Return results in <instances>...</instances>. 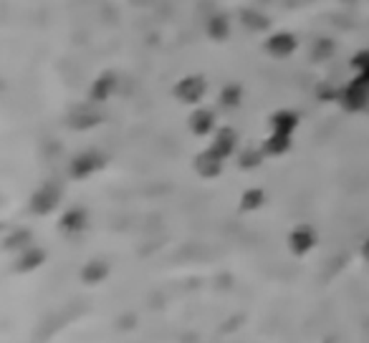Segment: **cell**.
Masks as SVG:
<instances>
[{
  "instance_id": "20",
  "label": "cell",
  "mask_w": 369,
  "mask_h": 343,
  "mask_svg": "<svg viewBox=\"0 0 369 343\" xmlns=\"http://www.w3.org/2000/svg\"><path fill=\"white\" fill-rule=\"evenodd\" d=\"M220 101H223V106H238V101H240V88H238V86L223 88Z\"/></svg>"
},
{
  "instance_id": "18",
  "label": "cell",
  "mask_w": 369,
  "mask_h": 343,
  "mask_svg": "<svg viewBox=\"0 0 369 343\" xmlns=\"http://www.w3.org/2000/svg\"><path fill=\"white\" fill-rule=\"evenodd\" d=\"M41 263H44V253H41V250H26V255L21 257L18 268H21V271H33V268Z\"/></svg>"
},
{
  "instance_id": "10",
  "label": "cell",
  "mask_w": 369,
  "mask_h": 343,
  "mask_svg": "<svg viewBox=\"0 0 369 343\" xmlns=\"http://www.w3.org/2000/svg\"><path fill=\"white\" fill-rule=\"evenodd\" d=\"M99 121H102V114L89 109V106L76 109L74 114H71V126H74V129H89V126L99 124Z\"/></svg>"
},
{
  "instance_id": "5",
  "label": "cell",
  "mask_w": 369,
  "mask_h": 343,
  "mask_svg": "<svg viewBox=\"0 0 369 343\" xmlns=\"http://www.w3.org/2000/svg\"><path fill=\"white\" fill-rule=\"evenodd\" d=\"M266 51L276 59H286L296 51V38L291 33H276L266 41Z\"/></svg>"
},
{
  "instance_id": "13",
  "label": "cell",
  "mask_w": 369,
  "mask_h": 343,
  "mask_svg": "<svg viewBox=\"0 0 369 343\" xmlns=\"http://www.w3.org/2000/svg\"><path fill=\"white\" fill-rule=\"evenodd\" d=\"M288 146H291V137H288V134L274 132L266 141H263V152L266 154H283V152H288Z\"/></svg>"
},
{
  "instance_id": "21",
  "label": "cell",
  "mask_w": 369,
  "mask_h": 343,
  "mask_svg": "<svg viewBox=\"0 0 369 343\" xmlns=\"http://www.w3.org/2000/svg\"><path fill=\"white\" fill-rule=\"evenodd\" d=\"M352 66L357 68V73H362V76H367L369 79V51L357 53L354 61H352Z\"/></svg>"
},
{
  "instance_id": "3",
  "label": "cell",
  "mask_w": 369,
  "mask_h": 343,
  "mask_svg": "<svg viewBox=\"0 0 369 343\" xmlns=\"http://www.w3.org/2000/svg\"><path fill=\"white\" fill-rule=\"evenodd\" d=\"M102 164H104V157L99 152H84L71 161V177H74V179L89 177L91 172L102 169Z\"/></svg>"
},
{
  "instance_id": "16",
  "label": "cell",
  "mask_w": 369,
  "mask_h": 343,
  "mask_svg": "<svg viewBox=\"0 0 369 343\" xmlns=\"http://www.w3.org/2000/svg\"><path fill=\"white\" fill-rule=\"evenodd\" d=\"M106 275V265L99 263V260H94V263H89L86 268L82 271V277L86 280V283H99L102 277Z\"/></svg>"
},
{
  "instance_id": "15",
  "label": "cell",
  "mask_w": 369,
  "mask_h": 343,
  "mask_svg": "<svg viewBox=\"0 0 369 343\" xmlns=\"http://www.w3.org/2000/svg\"><path fill=\"white\" fill-rule=\"evenodd\" d=\"M263 190H248L243 195V199H240V210L251 212V210H258L261 205H263Z\"/></svg>"
},
{
  "instance_id": "9",
  "label": "cell",
  "mask_w": 369,
  "mask_h": 343,
  "mask_svg": "<svg viewBox=\"0 0 369 343\" xmlns=\"http://www.w3.org/2000/svg\"><path fill=\"white\" fill-rule=\"evenodd\" d=\"M213 124H215V117H213V111H207V109H198L190 117V129H192V134H198V137L213 132Z\"/></svg>"
},
{
  "instance_id": "1",
  "label": "cell",
  "mask_w": 369,
  "mask_h": 343,
  "mask_svg": "<svg viewBox=\"0 0 369 343\" xmlns=\"http://www.w3.org/2000/svg\"><path fill=\"white\" fill-rule=\"evenodd\" d=\"M339 101L344 104V109L349 111H357L367 106L369 101V79L362 76V73H357V79L349 84L344 91H339Z\"/></svg>"
},
{
  "instance_id": "2",
  "label": "cell",
  "mask_w": 369,
  "mask_h": 343,
  "mask_svg": "<svg viewBox=\"0 0 369 343\" xmlns=\"http://www.w3.org/2000/svg\"><path fill=\"white\" fill-rule=\"evenodd\" d=\"M205 79H200V76H187V79H182L175 86V96H178L180 101L184 104H198L202 96H205Z\"/></svg>"
},
{
  "instance_id": "17",
  "label": "cell",
  "mask_w": 369,
  "mask_h": 343,
  "mask_svg": "<svg viewBox=\"0 0 369 343\" xmlns=\"http://www.w3.org/2000/svg\"><path fill=\"white\" fill-rule=\"evenodd\" d=\"M207 33H210V38H215V41H223V38L228 36V21H225L223 15L213 18L210 26H207Z\"/></svg>"
},
{
  "instance_id": "22",
  "label": "cell",
  "mask_w": 369,
  "mask_h": 343,
  "mask_svg": "<svg viewBox=\"0 0 369 343\" xmlns=\"http://www.w3.org/2000/svg\"><path fill=\"white\" fill-rule=\"evenodd\" d=\"M362 255H364V257H367V260H369V240L364 242V248H362Z\"/></svg>"
},
{
  "instance_id": "14",
  "label": "cell",
  "mask_w": 369,
  "mask_h": 343,
  "mask_svg": "<svg viewBox=\"0 0 369 343\" xmlns=\"http://www.w3.org/2000/svg\"><path fill=\"white\" fill-rule=\"evenodd\" d=\"M111 88H114V76H111V73H104L102 79H96L94 88H91V99H94V101H104V99L111 94Z\"/></svg>"
},
{
  "instance_id": "11",
  "label": "cell",
  "mask_w": 369,
  "mask_h": 343,
  "mask_svg": "<svg viewBox=\"0 0 369 343\" xmlns=\"http://www.w3.org/2000/svg\"><path fill=\"white\" fill-rule=\"evenodd\" d=\"M296 124H299V119H296V114H291V111H278V114H274V119H271V126H274V132L278 134H294Z\"/></svg>"
},
{
  "instance_id": "12",
  "label": "cell",
  "mask_w": 369,
  "mask_h": 343,
  "mask_svg": "<svg viewBox=\"0 0 369 343\" xmlns=\"http://www.w3.org/2000/svg\"><path fill=\"white\" fill-rule=\"evenodd\" d=\"M84 225H86V212L84 210H68L64 217H61V227L66 233H82Z\"/></svg>"
},
{
  "instance_id": "8",
  "label": "cell",
  "mask_w": 369,
  "mask_h": 343,
  "mask_svg": "<svg viewBox=\"0 0 369 343\" xmlns=\"http://www.w3.org/2000/svg\"><path fill=\"white\" fill-rule=\"evenodd\" d=\"M210 149H213L215 154H220L223 159H225V157H230V154H233V149H236V132H233V129H228V126H225V129H220Z\"/></svg>"
},
{
  "instance_id": "19",
  "label": "cell",
  "mask_w": 369,
  "mask_h": 343,
  "mask_svg": "<svg viewBox=\"0 0 369 343\" xmlns=\"http://www.w3.org/2000/svg\"><path fill=\"white\" fill-rule=\"evenodd\" d=\"M263 154L266 152H261V149H243V154H240V167L243 169L258 167L261 159H263Z\"/></svg>"
},
{
  "instance_id": "6",
  "label": "cell",
  "mask_w": 369,
  "mask_h": 343,
  "mask_svg": "<svg viewBox=\"0 0 369 343\" xmlns=\"http://www.w3.org/2000/svg\"><path fill=\"white\" fill-rule=\"evenodd\" d=\"M195 169H198V175H202V177H218L223 169V157L215 154L213 149H205L202 154H198Z\"/></svg>"
},
{
  "instance_id": "7",
  "label": "cell",
  "mask_w": 369,
  "mask_h": 343,
  "mask_svg": "<svg viewBox=\"0 0 369 343\" xmlns=\"http://www.w3.org/2000/svg\"><path fill=\"white\" fill-rule=\"evenodd\" d=\"M314 242H316V235H314V230H311L309 225L296 227L294 233H291V250H294L296 255L309 253V250L314 248Z\"/></svg>"
},
{
  "instance_id": "4",
  "label": "cell",
  "mask_w": 369,
  "mask_h": 343,
  "mask_svg": "<svg viewBox=\"0 0 369 343\" xmlns=\"http://www.w3.org/2000/svg\"><path fill=\"white\" fill-rule=\"evenodd\" d=\"M59 199H61L59 187H56V184H46L44 190H38L36 195H33L30 207H33V212H38V215H46V212H51L53 207L59 205Z\"/></svg>"
}]
</instances>
